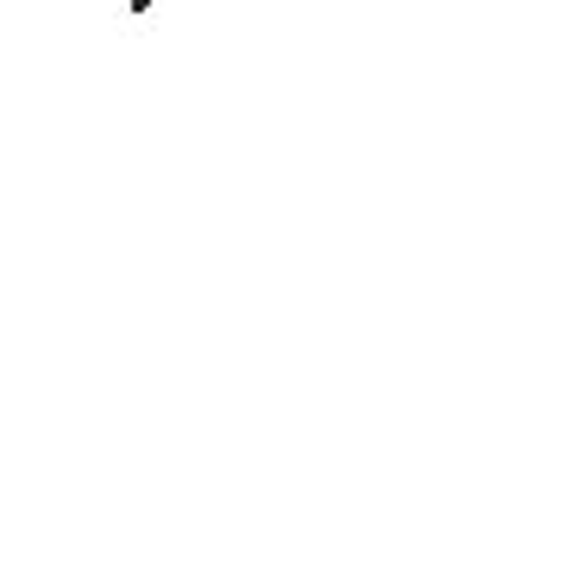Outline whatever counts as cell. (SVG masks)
<instances>
[{
  "instance_id": "obj_1",
  "label": "cell",
  "mask_w": 565,
  "mask_h": 565,
  "mask_svg": "<svg viewBox=\"0 0 565 565\" xmlns=\"http://www.w3.org/2000/svg\"><path fill=\"white\" fill-rule=\"evenodd\" d=\"M145 7H151V0H132V13H145Z\"/></svg>"
}]
</instances>
